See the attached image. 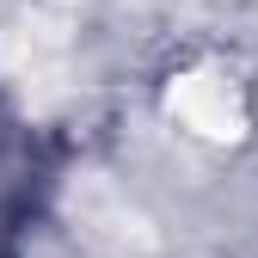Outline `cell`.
<instances>
[{"mask_svg":"<svg viewBox=\"0 0 258 258\" xmlns=\"http://www.w3.org/2000/svg\"><path fill=\"white\" fill-rule=\"evenodd\" d=\"M166 111H172L178 129H190L203 142H240L252 129V99H246V86L228 68H184V74H172Z\"/></svg>","mask_w":258,"mask_h":258,"instance_id":"1","label":"cell"}]
</instances>
